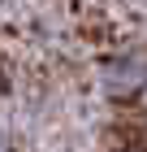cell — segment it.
Returning <instances> with one entry per match:
<instances>
[{
	"label": "cell",
	"instance_id": "1",
	"mask_svg": "<svg viewBox=\"0 0 147 152\" xmlns=\"http://www.w3.org/2000/svg\"><path fill=\"white\" fill-rule=\"evenodd\" d=\"M143 83H147V65L138 57H121V61L108 65V87H113V91H134Z\"/></svg>",
	"mask_w": 147,
	"mask_h": 152
},
{
	"label": "cell",
	"instance_id": "2",
	"mask_svg": "<svg viewBox=\"0 0 147 152\" xmlns=\"http://www.w3.org/2000/svg\"><path fill=\"white\" fill-rule=\"evenodd\" d=\"M0 152H4V143H0Z\"/></svg>",
	"mask_w": 147,
	"mask_h": 152
}]
</instances>
